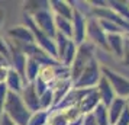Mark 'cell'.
I'll use <instances>...</instances> for the list:
<instances>
[{
	"instance_id": "6da1fadb",
	"label": "cell",
	"mask_w": 129,
	"mask_h": 125,
	"mask_svg": "<svg viewBox=\"0 0 129 125\" xmlns=\"http://www.w3.org/2000/svg\"><path fill=\"white\" fill-rule=\"evenodd\" d=\"M3 113H6L16 125H28V121L32 115V112H29L28 108L25 106L20 95H16L9 90H7Z\"/></svg>"
},
{
	"instance_id": "7a4b0ae2",
	"label": "cell",
	"mask_w": 129,
	"mask_h": 125,
	"mask_svg": "<svg viewBox=\"0 0 129 125\" xmlns=\"http://www.w3.org/2000/svg\"><path fill=\"white\" fill-rule=\"evenodd\" d=\"M93 60V45L91 44H80V48L77 49L74 61H73V67H71V82L74 83L77 79L80 77V74L83 73V70L88 66V63Z\"/></svg>"
},
{
	"instance_id": "3957f363",
	"label": "cell",
	"mask_w": 129,
	"mask_h": 125,
	"mask_svg": "<svg viewBox=\"0 0 129 125\" xmlns=\"http://www.w3.org/2000/svg\"><path fill=\"white\" fill-rule=\"evenodd\" d=\"M30 18L34 20V23L36 25V28L42 31L45 35L49 38H52L55 41V35H57V29H55V22H54V15L51 12V9H44L39 12L30 15Z\"/></svg>"
},
{
	"instance_id": "277c9868",
	"label": "cell",
	"mask_w": 129,
	"mask_h": 125,
	"mask_svg": "<svg viewBox=\"0 0 129 125\" xmlns=\"http://www.w3.org/2000/svg\"><path fill=\"white\" fill-rule=\"evenodd\" d=\"M99 80V67L97 63L91 60L88 63V66L83 70V73L80 74V77L74 82V87L76 89H87L90 86H94Z\"/></svg>"
},
{
	"instance_id": "5b68a950",
	"label": "cell",
	"mask_w": 129,
	"mask_h": 125,
	"mask_svg": "<svg viewBox=\"0 0 129 125\" xmlns=\"http://www.w3.org/2000/svg\"><path fill=\"white\" fill-rule=\"evenodd\" d=\"M7 36L10 38V42L15 45H26V44H35V36L30 32L29 28L25 25L13 26L7 31Z\"/></svg>"
},
{
	"instance_id": "8992f818",
	"label": "cell",
	"mask_w": 129,
	"mask_h": 125,
	"mask_svg": "<svg viewBox=\"0 0 129 125\" xmlns=\"http://www.w3.org/2000/svg\"><path fill=\"white\" fill-rule=\"evenodd\" d=\"M20 97L23 101L25 106L28 108L29 112H38V111H42L41 109V105H39V96L36 93L35 90V86L34 83H26L23 86V90L20 93Z\"/></svg>"
},
{
	"instance_id": "52a82bcc",
	"label": "cell",
	"mask_w": 129,
	"mask_h": 125,
	"mask_svg": "<svg viewBox=\"0 0 129 125\" xmlns=\"http://www.w3.org/2000/svg\"><path fill=\"white\" fill-rule=\"evenodd\" d=\"M86 18L77 9L73 12V19H71V25H73V38H74V44H83L84 36H86Z\"/></svg>"
},
{
	"instance_id": "ba28073f",
	"label": "cell",
	"mask_w": 129,
	"mask_h": 125,
	"mask_svg": "<svg viewBox=\"0 0 129 125\" xmlns=\"http://www.w3.org/2000/svg\"><path fill=\"white\" fill-rule=\"evenodd\" d=\"M86 35L91 39L93 44H99V45H103V47L107 48V44H106V38L105 34H103V29L100 28V25L97 20L94 19H90L87 23H86Z\"/></svg>"
},
{
	"instance_id": "9c48e42d",
	"label": "cell",
	"mask_w": 129,
	"mask_h": 125,
	"mask_svg": "<svg viewBox=\"0 0 129 125\" xmlns=\"http://www.w3.org/2000/svg\"><path fill=\"white\" fill-rule=\"evenodd\" d=\"M103 73H105L106 76L105 79H109L113 84V87L116 90L117 93L120 96H126L129 95V82H126L123 77L120 76H117L116 73H113L112 70H107V68H103Z\"/></svg>"
},
{
	"instance_id": "30bf717a",
	"label": "cell",
	"mask_w": 129,
	"mask_h": 125,
	"mask_svg": "<svg viewBox=\"0 0 129 125\" xmlns=\"http://www.w3.org/2000/svg\"><path fill=\"white\" fill-rule=\"evenodd\" d=\"M61 66H42L39 68V73H38V80L42 82V83H45L47 86H49L51 83H55L57 82V79H58V71L61 70Z\"/></svg>"
},
{
	"instance_id": "8fae6325",
	"label": "cell",
	"mask_w": 129,
	"mask_h": 125,
	"mask_svg": "<svg viewBox=\"0 0 129 125\" xmlns=\"http://www.w3.org/2000/svg\"><path fill=\"white\" fill-rule=\"evenodd\" d=\"M5 84H6V87H7L9 92H13V93H16V95H20V93H22V90H23V86L26 83H25L23 79L20 77L15 70L9 68Z\"/></svg>"
},
{
	"instance_id": "7c38bea8",
	"label": "cell",
	"mask_w": 129,
	"mask_h": 125,
	"mask_svg": "<svg viewBox=\"0 0 129 125\" xmlns=\"http://www.w3.org/2000/svg\"><path fill=\"white\" fill-rule=\"evenodd\" d=\"M49 9H51V12H54L55 16H61V18L68 19V20L73 19V12H74V9H73V6H70V3H67V2H58V0L49 2Z\"/></svg>"
},
{
	"instance_id": "4fadbf2b",
	"label": "cell",
	"mask_w": 129,
	"mask_h": 125,
	"mask_svg": "<svg viewBox=\"0 0 129 125\" xmlns=\"http://www.w3.org/2000/svg\"><path fill=\"white\" fill-rule=\"evenodd\" d=\"M41 66L36 63L35 60L28 58L26 60V67H25V83H34L38 77V73H39Z\"/></svg>"
},
{
	"instance_id": "5bb4252c",
	"label": "cell",
	"mask_w": 129,
	"mask_h": 125,
	"mask_svg": "<svg viewBox=\"0 0 129 125\" xmlns=\"http://www.w3.org/2000/svg\"><path fill=\"white\" fill-rule=\"evenodd\" d=\"M97 93H99V97L102 99L103 105H110L112 103V101H113V90H112L110 84L107 83V80L105 77H102V80H100Z\"/></svg>"
},
{
	"instance_id": "9a60e30c",
	"label": "cell",
	"mask_w": 129,
	"mask_h": 125,
	"mask_svg": "<svg viewBox=\"0 0 129 125\" xmlns=\"http://www.w3.org/2000/svg\"><path fill=\"white\" fill-rule=\"evenodd\" d=\"M47 125H70V122H68L62 109H54L49 112Z\"/></svg>"
},
{
	"instance_id": "2e32d148",
	"label": "cell",
	"mask_w": 129,
	"mask_h": 125,
	"mask_svg": "<svg viewBox=\"0 0 129 125\" xmlns=\"http://www.w3.org/2000/svg\"><path fill=\"white\" fill-rule=\"evenodd\" d=\"M48 116H49V111H38L30 115L28 125H47L48 124Z\"/></svg>"
},
{
	"instance_id": "e0dca14e",
	"label": "cell",
	"mask_w": 129,
	"mask_h": 125,
	"mask_svg": "<svg viewBox=\"0 0 129 125\" xmlns=\"http://www.w3.org/2000/svg\"><path fill=\"white\" fill-rule=\"evenodd\" d=\"M93 116L97 125H107V111L105 105H97L93 112Z\"/></svg>"
},
{
	"instance_id": "ac0fdd59",
	"label": "cell",
	"mask_w": 129,
	"mask_h": 125,
	"mask_svg": "<svg viewBox=\"0 0 129 125\" xmlns=\"http://www.w3.org/2000/svg\"><path fill=\"white\" fill-rule=\"evenodd\" d=\"M122 108H123V101L122 99H116V101L112 103L110 122H115L117 118H120V115H122Z\"/></svg>"
},
{
	"instance_id": "d6986e66",
	"label": "cell",
	"mask_w": 129,
	"mask_h": 125,
	"mask_svg": "<svg viewBox=\"0 0 129 125\" xmlns=\"http://www.w3.org/2000/svg\"><path fill=\"white\" fill-rule=\"evenodd\" d=\"M107 39H109V44H110L112 47H113V49H115V53L119 55V54H122V47H120V38L117 35H113V34H110V35L107 36Z\"/></svg>"
},
{
	"instance_id": "ffe728a7",
	"label": "cell",
	"mask_w": 129,
	"mask_h": 125,
	"mask_svg": "<svg viewBox=\"0 0 129 125\" xmlns=\"http://www.w3.org/2000/svg\"><path fill=\"white\" fill-rule=\"evenodd\" d=\"M6 96H7V87L5 83L0 84V116L3 115L5 111V102H6Z\"/></svg>"
},
{
	"instance_id": "44dd1931",
	"label": "cell",
	"mask_w": 129,
	"mask_h": 125,
	"mask_svg": "<svg viewBox=\"0 0 129 125\" xmlns=\"http://www.w3.org/2000/svg\"><path fill=\"white\" fill-rule=\"evenodd\" d=\"M0 125H16V124H15L12 119L7 116L6 113H3V115L0 116Z\"/></svg>"
},
{
	"instance_id": "7402d4cb",
	"label": "cell",
	"mask_w": 129,
	"mask_h": 125,
	"mask_svg": "<svg viewBox=\"0 0 129 125\" xmlns=\"http://www.w3.org/2000/svg\"><path fill=\"white\" fill-rule=\"evenodd\" d=\"M10 67H2L0 68V84L6 82V77H7V71H9Z\"/></svg>"
},
{
	"instance_id": "603a6c76",
	"label": "cell",
	"mask_w": 129,
	"mask_h": 125,
	"mask_svg": "<svg viewBox=\"0 0 129 125\" xmlns=\"http://www.w3.org/2000/svg\"><path fill=\"white\" fill-rule=\"evenodd\" d=\"M83 122H84V125H97V124H96V121H94L93 113H88L87 116L83 119Z\"/></svg>"
},
{
	"instance_id": "cb8c5ba5",
	"label": "cell",
	"mask_w": 129,
	"mask_h": 125,
	"mask_svg": "<svg viewBox=\"0 0 129 125\" xmlns=\"http://www.w3.org/2000/svg\"><path fill=\"white\" fill-rule=\"evenodd\" d=\"M125 44H126V47H125V55H126L125 63H126V64H129V41H128V39H126V42H125Z\"/></svg>"
},
{
	"instance_id": "d4e9b609",
	"label": "cell",
	"mask_w": 129,
	"mask_h": 125,
	"mask_svg": "<svg viewBox=\"0 0 129 125\" xmlns=\"http://www.w3.org/2000/svg\"><path fill=\"white\" fill-rule=\"evenodd\" d=\"M3 25V13H0V26Z\"/></svg>"
},
{
	"instance_id": "484cf974",
	"label": "cell",
	"mask_w": 129,
	"mask_h": 125,
	"mask_svg": "<svg viewBox=\"0 0 129 125\" xmlns=\"http://www.w3.org/2000/svg\"><path fill=\"white\" fill-rule=\"evenodd\" d=\"M0 13H3V12H2V9H0Z\"/></svg>"
}]
</instances>
